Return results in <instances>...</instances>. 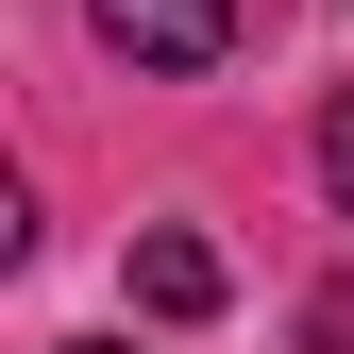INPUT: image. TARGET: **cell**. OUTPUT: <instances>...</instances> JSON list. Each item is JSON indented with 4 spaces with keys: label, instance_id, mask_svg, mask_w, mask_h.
I'll return each instance as SVG.
<instances>
[{
    "label": "cell",
    "instance_id": "cell-2",
    "mask_svg": "<svg viewBox=\"0 0 354 354\" xmlns=\"http://www.w3.org/2000/svg\"><path fill=\"white\" fill-rule=\"evenodd\" d=\"M136 304H152V321H203V304H219V253L203 236H136Z\"/></svg>",
    "mask_w": 354,
    "mask_h": 354
},
{
    "label": "cell",
    "instance_id": "cell-1",
    "mask_svg": "<svg viewBox=\"0 0 354 354\" xmlns=\"http://www.w3.org/2000/svg\"><path fill=\"white\" fill-rule=\"evenodd\" d=\"M84 17H102L136 68H219L236 51V0H84Z\"/></svg>",
    "mask_w": 354,
    "mask_h": 354
},
{
    "label": "cell",
    "instance_id": "cell-3",
    "mask_svg": "<svg viewBox=\"0 0 354 354\" xmlns=\"http://www.w3.org/2000/svg\"><path fill=\"white\" fill-rule=\"evenodd\" d=\"M321 169H337V203H354V102H337V118H321Z\"/></svg>",
    "mask_w": 354,
    "mask_h": 354
}]
</instances>
